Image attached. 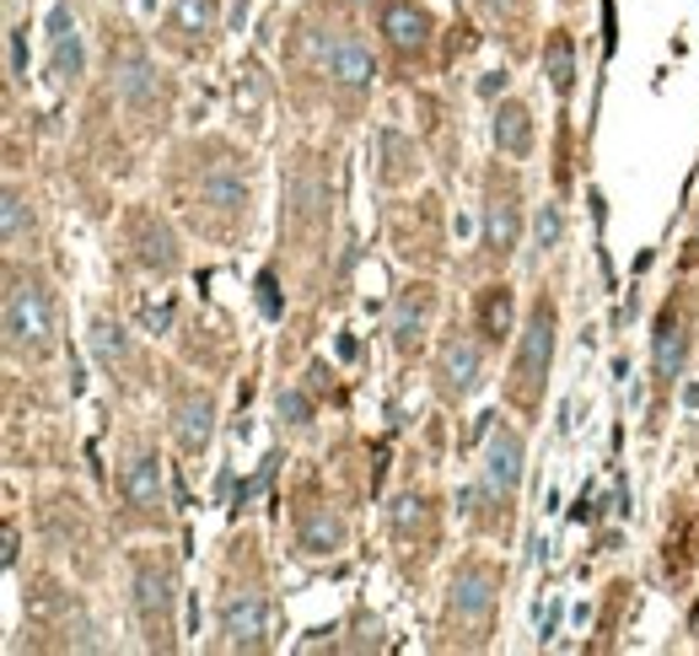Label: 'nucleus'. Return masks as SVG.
I'll return each mask as SVG.
<instances>
[{"label":"nucleus","mask_w":699,"mask_h":656,"mask_svg":"<svg viewBox=\"0 0 699 656\" xmlns=\"http://www.w3.org/2000/svg\"><path fill=\"white\" fill-rule=\"evenodd\" d=\"M125 495H129V506H140V512L162 506V468H156V458L129 462L125 468Z\"/></svg>","instance_id":"17"},{"label":"nucleus","mask_w":699,"mask_h":656,"mask_svg":"<svg viewBox=\"0 0 699 656\" xmlns=\"http://www.w3.org/2000/svg\"><path fill=\"white\" fill-rule=\"evenodd\" d=\"M0 221H5V248H22V232H27V199H22V189H5Z\"/></svg>","instance_id":"27"},{"label":"nucleus","mask_w":699,"mask_h":656,"mask_svg":"<svg viewBox=\"0 0 699 656\" xmlns=\"http://www.w3.org/2000/svg\"><path fill=\"white\" fill-rule=\"evenodd\" d=\"M560 237H566V221H560L555 204H544V210H538V248L549 254V248H560Z\"/></svg>","instance_id":"28"},{"label":"nucleus","mask_w":699,"mask_h":656,"mask_svg":"<svg viewBox=\"0 0 699 656\" xmlns=\"http://www.w3.org/2000/svg\"><path fill=\"white\" fill-rule=\"evenodd\" d=\"M485 237H490V248L506 259L511 248H516V237H522V210H516V184H501V178H490V195H485Z\"/></svg>","instance_id":"6"},{"label":"nucleus","mask_w":699,"mask_h":656,"mask_svg":"<svg viewBox=\"0 0 699 656\" xmlns=\"http://www.w3.org/2000/svg\"><path fill=\"white\" fill-rule=\"evenodd\" d=\"M549 361H555V307H549V302H538V307L527 313L522 350H516V394H522V398L533 394V383L549 372Z\"/></svg>","instance_id":"4"},{"label":"nucleus","mask_w":699,"mask_h":656,"mask_svg":"<svg viewBox=\"0 0 699 656\" xmlns=\"http://www.w3.org/2000/svg\"><path fill=\"white\" fill-rule=\"evenodd\" d=\"M426 318H431V291H426V285H409V291L398 296V307H393V350H398V355H409V350L420 344Z\"/></svg>","instance_id":"11"},{"label":"nucleus","mask_w":699,"mask_h":656,"mask_svg":"<svg viewBox=\"0 0 699 656\" xmlns=\"http://www.w3.org/2000/svg\"><path fill=\"white\" fill-rule=\"evenodd\" d=\"M544 75H549V86L566 97L571 92V81H575V44H571V33H555L549 38V49H544Z\"/></svg>","instance_id":"19"},{"label":"nucleus","mask_w":699,"mask_h":656,"mask_svg":"<svg viewBox=\"0 0 699 656\" xmlns=\"http://www.w3.org/2000/svg\"><path fill=\"white\" fill-rule=\"evenodd\" d=\"M269 473H275V458L264 462V468H258L254 479H248V484H243V490H237V506H243V501H254L258 490H264V484H269Z\"/></svg>","instance_id":"32"},{"label":"nucleus","mask_w":699,"mask_h":656,"mask_svg":"<svg viewBox=\"0 0 699 656\" xmlns=\"http://www.w3.org/2000/svg\"><path fill=\"white\" fill-rule=\"evenodd\" d=\"M173 27L178 33H215V0H173Z\"/></svg>","instance_id":"23"},{"label":"nucleus","mask_w":699,"mask_h":656,"mask_svg":"<svg viewBox=\"0 0 699 656\" xmlns=\"http://www.w3.org/2000/svg\"><path fill=\"white\" fill-rule=\"evenodd\" d=\"M291 215H296L302 226L323 215V184L313 173H296V184H291Z\"/></svg>","instance_id":"24"},{"label":"nucleus","mask_w":699,"mask_h":656,"mask_svg":"<svg viewBox=\"0 0 699 656\" xmlns=\"http://www.w3.org/2000/svg\"><path fill=\"white\" fill-rule=\"evenodd\" d=\"M479 388V350L468 339H446L442 344V394L463 398Z\"/></svg>","instance_id":"12"},{"label":"nucleus","mask_w":699,"mask_h":656,"mask_svg":"<svg viewBox=\"0 0 699 656\" xmlns=\"http://www.w3.org/2000/svg\"><path fill=\"white\" fill-rule=\"evenodd\" d=\"M135 619L145 630V646H173V571L162 560L135 565Z\"/></svg>","instance_id":"2"},{"label":"nucleus","mask_w":699,"mask_h":656,"mask_svg":"<svg viewBox=\"0 0 699 656\" xmlns=\"http://www.w3.org/2000/svg\"><path fill=\"white\" fill-rule=\"evenodd\" d=\"M479 324H485V333L490 339H501L511 324V296H506V285H490L485 291V302H479Z\"/></svg>","instance_id":"26"},{"label":"nucleus","mask_w":699,"mask_h":656,"mask_svg":"<svg viewBox=\"0 0 699 656\" xmlns=\"http://www.w3.org/2000/svg\"><path fill=\"white\" fill-rule=\"evenodd\" d=\"M307 414H313V398L302 394V388H286V394H280V420L307 425Z\"/></svg>","instance_id":"29"},{"label":"nucleus","mask_w":699,"mask_h":656,"mask_svg":"<svg viewBox=\"0 0 699 656\" xmlns=\"http://www.w3.org/2000/svg\"><path fill=\"white\" fill-rule=\"evenodd\" d=\"M5 344L11 355H44L55 344V307L38 280H11L5 285Z\"/></svg>","instance_id":"1"},{"label":"nucleus","mask_w":699,"mask_h":656,"mask_svg":"<svg viewBox=\"0 0 699 656\" xmlns=\"http://www.w3.org/2000/svg\"><path fill=\"white\" fill-rule=\"evenodd\" d=\"M382 33L393 38V49L420 55V49L431 44V16H426L420 5H409V0H393V5L382 11Z\"/></svg>","instance_id":"9"},{"label":"nucleus","mask_w":699,"mask_h":656,"mask_svg":"<svg viewBox=\"0 0 699 656\" xmlns=\"http://www.w3.org/2000/svg\"><path fill=\"white\" fill-rule=\"evenodd\" d=\"M485 479H490V490H501L511 495L516 484H522V436L501 425V431H490V447H485Z\"/></svg>","instance_id":"7"},{"label":"nucleus","mask_w":699,"mask_h":656,"mask_svg":"<svg viewBox=\"0 0 699 656\" xmlns=\"http://www.w3.org/2000/svg\"><path fill=\"white\" fill-rule=\"evenodd\" d=\"M92 350H97V361H103V366H125V355H129L125 328L108 324V318H97V324H92Z\"/></svg>","instance_id":"25"},{"label":"nucleus","mask_w":699,"mask_h":656,"mask_svg":"<svg viewBox=\"0 0 699 656\" xmlns=\"http://www.w3.org/2000/svg\"><path fill=\"white\" fill-rule=\"evenodd\" d=\"M5 49H11V75H27V44H22V27L5 33Z\"/></svg>","instance_id":"30"},{"label":"nucleus","mask_w":699,"mask_h":656,"mask_svg":"<svg viewBox=\"0 0 699 656\" xmlns=\"http://www.w3.org/2000/svg\"><path fill=\"white\" fill-rule=\"evenodd\" d=\"M496 591H501V576H496L490 565H463V571L452 576L446 619H452V624H468V630H479V624L490 619V608H496Z\"/></svg>","instance_id":"3"},{"label":"nucleus","mask_w":699,"mask_h":656,"mask_svg":"<svg viewBox=\"0 0 699 656\" xmlns=\"http://www.w3.org/2000/svg\"><path fill=\"white\" fill-rule=\"evenodd\" d=\"M496 145L506 156H527L533 151V114L522 103H501L496 108Z\"/></svg>","instance_id":"16"},{"label":"nucleus","mask_w":699,"mask_h":656,"mask_svg":"<svg viewBox=\"0 0 699 656\" xmlns=\"http://www.w3.org/2000/svg\"><path fill=\"white\" fill-rule=\"evenodd\" d=\"M135 259L145 263V269H178V243H173V232L151 215V210H140L135 215Z\"/></svg>","instance_id":"10"},{"label":"nucleus","mask_w":699,"mask_h":656,"mask_svg":"<svg viewBox=\"0 0 699 656\" xmlns=\"http://www.w3.org/2000/svg\"><path fill=\"white\" fill-rule=\"evenodd\" d=\"M258 307L269 318H280V296H275V274H258Z\"/></svg>","instance_id":"31"},{"label":"nucleus","mask_w":699,"mask_h":656,"mask_svg":"<svg viewBox=\"0 0 699 656\" xmlns=\"http://www.w3.org/2000/svg\"><path fill=\"white\" fill-rule=\"evenodd\" d=\"M382 156H387V162H382V178H387V184H404V178L415 173V145L398 130L382 134Z\"/></svg>","instance_id":"22"},{"label":"nucleus","mask_w":699,"mask_h":656,"mask_svg":"<svg viewBox=\"0 0 699 656\" xmlns=\"http://www.w3.org/2000/svg\"><path fill=\"white\" fill-rule=\"evenodd\" d=\"M210 431H215V403L205 394H189L178 403V447H184V453H199V447L210 442Z\"/></svg>","instance_id":"15"},{"label":"nucleus","mask_w":699,"mask_h":656,"mask_svg":"<svg viewBox=\"0 0 699 656\" xmlns=\"http://www.w3.org/2000/svg\"><path fill=\"white\" fill-rule=\"evenodd\" d=\"M678 366H684V328H678V318L667 313V318L656 324V377L673 383Z\"/></svg>","instance_id":"20"},{"label":"nucleus","mask_w":699,"mask_h":656,"mask_svg":"<svg viewBox=\"0 0 699 656\" xmlns=\"http://www.w3.org/2000/svg\"><path fill=\"white\" fill-rule=\"evenodd\" d=\"M49 27H55V60H49V81H55V86H70V81L81 75V38H75L70 5H55Z\"/></svg>","instance_id":"13"},{"label":"nucleus","mask_w":699,"mask_h":656,"mask_svg":"<svg viewBox=\"0 0 699 656\" xmlns=\"http://www.w3.org/2000/svg\"><path fill=\"white\" fill-rule=\"evenodd\" d=\"M114 92L125 97V103H135V108H145V103H156V66L145 60V55H119L114 60Z\"/></svg>","instance_id":"14"},{"label":"nucleus","mask_w":699,"mask_h":656,"mask_svg":"<svg viewBox=\"0 0 699 656\" xmlns=\"http://www.w3.org/2000/svg\"><path fill=\"white\" fill-rule=\"evenodd\" d=\"M323 60H328V75L339 81V86H366L377 66H372V49L361 44V38H350V33H339L328 49H323Z\"/></svg>","instance_id":"8"},{"label":"nucleus","mask_w":699,"mask_h":656,"mask_svg":"<svg viewBox=\"0 0 699 656\" xmlns=\"http://www.w3.org/2000/svg\"><path fill=\"white\" fill-rule=\"evenodd\" d=\"M221 635L226 646H243V652H258L269 641V608L258 591H232L221 602Z\"/></svg>","instance_id":"5"},{"label":"nucleus","mask_w":699,"mask_h":656,"mask_svg":"<svg viewBox=\"0 0 699 656\" xmlns=\"http://www.w3.org/2000/svg\"><path fill=\"white\" fill-rule=\"evenodd\" d=\"M302 549L307 554H334V549H345V523L334 517V512H307L302 517Z\"/></svg>","instance_id":"18"},{"label":"nucleus","mask_w":699,"mask_h":656,"mask_svg":"<svg viewBox=\"0 0 699 656\" xmlns=\"http://www.w3.org/2000/svg\"><path fill=\"white\" fill-rule=\"evenodd\" d=\"M199 199L215 204V210H243V204H248V184H243L237 173H210V178L199 184Z\"/></svg>","instance_id":"21"}]
</instances>
